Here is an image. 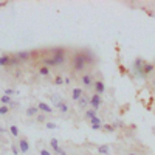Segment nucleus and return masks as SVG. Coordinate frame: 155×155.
Masks as SVG:
<instances>
[{"label":"nucleus","mask_w":155,"mask_h":155,"mask_svg":"<svg viewBox=\"0 0 155 155\" xmlns=\"http://www.w3.org/2000/svg\"><path fill=\"white\" fill-rule=\"evenodd\" d=\"M70 64H71V68H73L74 71H78V73L84 71L85 67H87V64H85V61H84V58H82V54H81V51H79V53H74V54H73Z\"/></svg>","instance_id":"obj_1"},{"label":"nucleus","mask_w":155,"mask_h":155,"mask_svg":"<svg viewBox=\"0 0 155 155\" xmlns=\"http://www.w3.org/2000/svg\"><path fill=\"white\" fill-rule=\"evenodd\" d=\"M51 56H53L54 62H56V67H61L64 65V62H65V50L62 47H56L51 50Z\"/></svg>","instance_id":"obj_2"},{"label":"nucleus","mask_w":155,"mask_h":155,"mask_svg":"<svg viewBox=\"0 0 155 155\" xmlns=\"http://www.w3.org/2000/svg\"><path fill=\"white\" fill-rule=\"evenodd\" d=\"M146 61L144 59H141V58H137L135 61H134V65H132V68H134V71H135V76L137 78H146V74H144V65H146Z\"/></svg>","instance_id":"obj_3"},{"label":"nucleus","mask_w":155,"mask_h":155,"mask_svg":"<svg viewBox=\"0 0 155 155\" xmlns=\"http://www.w3.org/2000/svg\"><path fill=\"white\" fill-rule=\"evenodd\" d=\"M101 104H102V98H101V95L93 93L92 96H90V106H92L93 110H98V109L101 107Z\"/></svg>","instance_id":"obj_4"},{"label":"nucleus","mask_w":155,"mask_h":155,"mask_svg":"<svg viewBox=\"0 0 155 155\" xmlns=\"http://www.w3.org/2000/svg\"><path fill=\"white\" fill-rule=\"evenodd\" d=\"M81 84H82L84 87H92V85L95 84L92 73H84V74L81 76Z\"/></svg>","instance_id":"obj_5"},{"label":"nucleus","mask_w":155,"mask_h":155,"mask_svg":"<svg viewBox=\"0 0 155 155\" xmlns=\"http://www.w3.org/2000/svg\"><path fill=\"white\" fill-rule=\"evenodd\" d=\"M81 54H82V58H84L87 65H93V64H95V56L92 54V51H90V50H82Z\"/></svg>","instance_id":"obj_6"},{"label":"nucleus","mask_w":155,"mask_h":155,"mask_svg":"<svg viewBox=\"0 0 155 155\" xmlns=\"http://www.w3.org/2000/svg\"><path fill=\"white\" fill-rule=\"evenodd\" d=\"M82 96H84V90H82L81 87H74V88H73V92H71V98H73V101L78 102Z\"/></svg>","instance_id":"obj_7"},{"label":"nucleus","mask_w":155,"mask_h":155,"mask_svg":"<svg viewBox=\"0 0 155 155\" xmlns=\"http://www.w3.org/2000/svg\"><path fill=\"white\" fill-rule=\"evenodd\" d=\"M19 149H20L22 153H27L30 150V143H28L27 138H20L19 140Z\"/></svg>","instance_id":"obj_8"},{"label":"nucleus","mask_w":155,"mask_h":155,"mask_svg":"<svg viewBox=\"0 0 155 155\" xmlns=\"http://www.w3.org/2000/svg\"><path fill=\"white\" fill-rule=\"evenodd\" d=\"M93 88H95V93H98V95H102L106 92V84L102 82V81H95V84H93Z\"/></svg>","instance_id":"obj_9"},{"label":"nucleus","mask_w":155,"mask_h":155,"mask_svg":"<svg viewBox=\"0 0 155 155\" xmlns=\"http://www.w3.org/2000/svg\"><path fill=\"white\" fill-rule=\"evenodd\" d=\"M37 109H39V112H42V113H53V109H51L47 102H39L37 104Z\"/></svg>","instance_id":"obj_10"},{"label":"nucleus","mask_w":155,"mask_h":155,"mask_svg":"<svg viewBox=\"0 0 155 155\" xmlns=\"http://www.w3.org/2000/svg\"><path fill=\"white\" fill-rule=\"evenodd\" d=\"M87 106H90V96H85V95H84L79 101H78V107H79L81 110H84Z\"/></svg>","instance_id":"obj_11"},{"label":"nucleus","mask_w":155,"mask_h":155,"mask_svg":"<svg viewBox=\"0 0 155 155\" xmlns=\"http://www.w3.org/2000/svg\"><path fill=\"white\" fill-rule=\"evenodd\" d=\"M16 56L20 59V62H28L30 58H31V53H30V51H19Z\"/></svg>","instance_id":"obj_12"},{"label":"nucleus","mask_w":155,"mask_h":155,"mask_svg":"<svg viewBox=\"0 0 155 155\" xmlns=\"http://www.w3.org/2000/svg\"><path fill=\"white\" fill-rule=\"evenodd\" d=\"M9 64H11V56L9 54L0 56V67H9Z\"/></svg>","instance_id":"obj_13"},{"label":"nucleus","mask_w":155,"mask_h":155,"mask_svg":"<svg viewBox=\"0 0 155 155\" xmlns=\"http://www.w3.org/2000/svg\"><path fill=\"white\" fill-rule=\"evenodd\" d=\"M50 146H51V149H53V150L59 155V152H61L62 147H59V141H58L56 138H51V140H50Z\"/></svg>","instance_id":"obj_14"},{"label":"nucleus","mask_w":155,"mask_h":155,"mask_svg":"<svg viewBox=\"0 0 155 155\" xmlns=\"http://www.w3.org/2000/svg\"><path fill=\"white\" fill-rule=\"evenodd\" d=\"M84 116H85L87 120H92V118H95V116H98V110H93V109H90V110H85Z\"/></svg>","instance_id":"obj_15"},{"label":"nucleus","mask_w":155,"mask_h":155,"mask_svg":"<svg viewBox=\"0 0 155 155\" xmlns=\"http://www.w3.org/2000/svg\"><path fill=\"white\" fill-rule=\"evenodd\" d=\"M56 109H58L59 112H62V113H67V112H68V106H67L64 101H62V102H59V104L56 106Z\"/></svg>","instance_id":"obj_16"},{"label":"nucleus","mask_w":155,"mask_h":155,"mask_svg":"<svg viewBox=\"0 0 155 155\" xmlns=\"http://www.w3.org/2000/svg\"><path fill=\"white\" fill-rule=\"evenodd\" d=\"M37 112H39L37 107H28L25 113H27V116H37Z\"/></svg>","instance_id":"obj_17"},{"label":"nucleus","mask_w":155,"mask_h":155,"mask_svg":"<svg viewBox=\"0 0 155 155\" xmlns=\"http://www.w3.org/2000/svg\"><path fill=\"white\" fill-rule=\"evenodd\" d=\"M0 102H2L3 106H8V104H11V102H12V98L8 96V95H3L2 98H0Z\"/></svg>","instance_id":"obj_18"},{"label":"nucleus","mask_w":155,"mask_h":155,"mask_svg":"<svg viewBox=\"0 0 155 155\" xmlns=\"http://www.w3.org/2000/svg\"><path fill=\"white\" fill-rule=\"evenodd\" d=\"M102 130H104V132H109V134H113L116 129H115L112 124H102Z\"/></svg>","instance_id":"obj_19"},{"label":"nucleus","mask_w":155,"mask_h":155,"mask_svg":"<svg viewBox=\"0 0 155 155\" xmlns=\"http://www.w3.org/2000/svg\"><path fill=\"white\" fill-rule=\"evenodd\" d=\"M109 150H110V149H109V146H107V144L98 146V152H99V153H102V155H107V153H109Z\"/></svg>","instance_id":"obj_20"},{"label":"nucleus","mask_w":155,"mask_h":155,"mask_svg":"<svg viewBox=\"0 0 155 155\" xmlns=\"http://www.w3.org/2000/svg\"><path fill=\"white\" fill-rule=\"evenodd\" d=\"M153 68H155V67H153V64H149V62H147L146 65H144V74H146V76L150 74V73L153 71Z\"/></svg>","instance_id":"obj_21"},{"label":"nucleus","mask_w":155,"mask_h":155,"mask_svg":"<svg viewBox=\"0 0 155 155\" xmlns=\"http://www.w3.org/2000/svg\"><path fill=\"white\" fill-rule=\"evenodd\" d=\"M39 74H41V76H48L50 74V68L45 67V65H42L41 68H39Z\"/></svg>","instance_id":"obj_22"},{"label":"nucleus","mask_w":155,"mask_h":155,"mask_svg":"<svg viewBox=\"0 0 155 155\" xmlns=\"http://www.w3.org/2000/svg\"><path fill=\"white\" fill-rule=\"evenodd\" d=\"M20 64V59L17 56H11V64H9V67H16Z\"/></svg>","instance_id":"obj_23"},{"label":"nucleus","mask_w":155,"mask_h":155,"mask_svg":"<svg viewBox=\"0 0 155 155\" xmlns=\"http://www.w3.org/2000/svg\"><path fill=\"white\" fill-rule=\"evenodd\" d=\"M51 102H53V104H54V107L59 104V102H62V99H61V96L59 95H53V96H51Z\"/></svg>","instance_id":"obj_24"},{"label":"nucleus","mask_w":155,"mask_h":155,"mask_svg":"<svg viewBox=\"0 0 155 155\" xmlns=\"http://www.w3.org/2000/svg\"><path fill=\"white\" fill-rule=\"evenodd\" d=\"M9 132H11L12 137H19V129H17V126H11V127H9Z\"/></svg>","instance_id":"obj_25"},{"label":"nucleus","mask_w":155,"mask_h":155,"mask_svg":"<svg viewBox=\"0 0 155 155\" xmlns=\"http://www.w3.org/2000/svg\"><path fill=\"white\" fill-rule=\"evenodd\" d=\"M45 120H47L45 113H41V115H37V116H36V121H37V123H45Z\"/></svg>","instance_id":"obj_26"},{"label":"nucleus","mask_w":155,"mask_h":155,"mask_svg":"<svg viewBox=\"0 0 155 155\" xmlns=\"http://www.w3.org/2000/svg\"><path fill=\"white\" fill-rule=\"evenodd\" d=\"M54 84H56V85H64V84H65V82H64V78H62L61 74H59V76H56Z\"/></svg>","instance_id":"obj_27"},{"label":"nucleus","mask_w":155,"mask_h":155,"mask_svg":"<svg viewBox=\"0 0 155 155\" xmlns=\"http://www.w3.org/2000/svg\"><path fill=\"white\" fill-rule=\"evenodd\" d=\"M11 150H12V153H14V155H19V153H20L19 144H12V146H11Z\"/></svg>","instance_id":"obj_28"},{"label":"nucleus","mask_w":155,"mask_h":155,"mask_svg":"<svg viewBox=\"0 0 155 155\" xmlns=\"http://www.w3.org/2000/svg\"><path fill=\"white\" fill-rule=\"evenodd\" d=\"M9 112V106H0V115H6Z\"/></svg>","instance_id":"obj_29"},{"label":"nucleus","mask_w":155,"mask_h":155,"mask_svg":"<svg viewBox=\"0 0 155 155\" xmlns=\"http://www.w3.org/2000/svg\"><path fill=\"white\" fill-rule=\"evenodd\" d=\"M90 123H92V126H98V124H102V121L98 118V116H95V118L90 120Z\"/></svg>","instance_id":"obj_30"},{"label":"nucleus","mask_w":155,"mask_h":155,"mask_svg":"<svg viewBox=\"0 0 155 155\" xmlns=\"http://www.w3.org/2000/svg\"><path fill=\"white\" fill-rule=\"evenodd\" d=\"M112 126H113L115 129H118V127H123L124 124H123V121H121V120H116V121H113V124H112Z\"/></svg>","instance_id":"obj_31"},{"label":"nucleus","mask_w":155,"mask_h":155,"mask_svg":"<svg viewBox=\"0 0 155 155\" xmlns=\"http://www.w3.org/2000/svg\"><path fill=\"white\" fill-rule=\"evenodd\" d=\"M45 127L50 129V130H53V129H58V126L54 123H45Z\"/></svg>","instance_id":"obj_32"},{"label":"nucleus","mask_w":155,"mask_h":155,"mask_svg":"<svg viewBox=\"0 0 155 155\" xmlns=\"http://www.w3.org/2000/svg\"><path fill=\"white\" fill-rule=\"evenodd\" d=\"M12 93H14V90H12V88H6L5 90V95H8V96H11Z\"/></svg>","instance_id":"obj_33"},{"label":"nucleus","mask_w":155,"mask_h":155,"mask_svg":"<svg viewBox=\"0 0 155 155\" xmlns=\"http://www.w3.org/2000/svg\"><path fill=\"white\" fill-rule=\"evenodd\" d=\"M41 155H51L47 149H41Z\"/></svg>","instance_id":"obj_34"},{"label":"nucleus","mask_w":155,"mask_h":155,"mask_svg":"<svg viewBox=\"0 0 155 155\" xmlns=\"http://www.w3.org/2000/svg\"><path fill=\"white\" fill-rule=\"evenodd\" d=\"M93 130H99V129H102V124H98V126H92Z\"/></svg>","instance_id":"obj_35"},{"label":"nucleus","mask_w":155,"mask_h":155,"mask_svg":"<svg viewBox=\"0 0 155 155\" xmlns=\"http://www.w3.org/2000/svg\"><path fill=\"white\" fill-rule=\"evenodd\" d=\"M64 82H65V85H70L71 79H70V78H64Z\"/></svg>","instance_id":"obj_36"},{"label":"nucleus","mask_w":155,"mask_h":155,"mask_svg":"<svg viewBox=\"0 0 155 155\" xmlns=\"http://www.w3.org/2000/svg\"><path fill=\"white\" fill-rule=\"evenodd\" d=\"M59 155H67V152L64 150V149H61V152H59Z\"/></svg>","instance_id":"obj_37"},{"label":"nucleus","mask_w":155,"mask_h":155,"mask_svg":"<svg viewBox=\"0 0 155 155\" xmlns=\"http://www.w3.org/2000/svg\"><path fill=\"white\" fill-rule=\"evenodd\" d=\"M0 132H5V127H2V126H0Z\"/></svg>","instance_id":"obj_38"},{"label":"nucleus","mask_w":155,"mask_h":155,"mask_svg":"<svg viewBox=\"0 0 155 155\" xmlns=\"http://www.w3.org/2000/svg\"><path fill=\"white\" fill-rule=\"evenodd\" d=\"M127 155H137V153H127Z\"/></svg>","instance_id":"obj_39"}]
</instances>
